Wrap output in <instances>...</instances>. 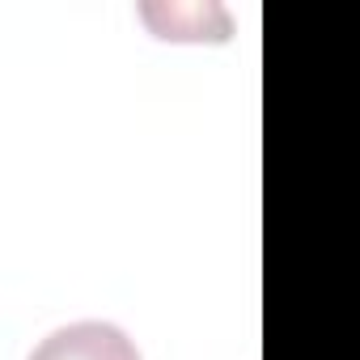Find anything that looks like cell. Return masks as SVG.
Here are the masks:
<instances>
[{"mask_svg":"<svg viewBox=\"0 0 360 360\" xmlns=\"http://www.w3.org/2000/svg\"><path fill=\"white\" fill-rule=\"evenodd\" d=\"M30 360H140V352L115 322H72L51 330Z\"/></svg>","mask_w":360,"mask_h":360,"instance_id":"obj_1","label":"cell"}]
</instances>
